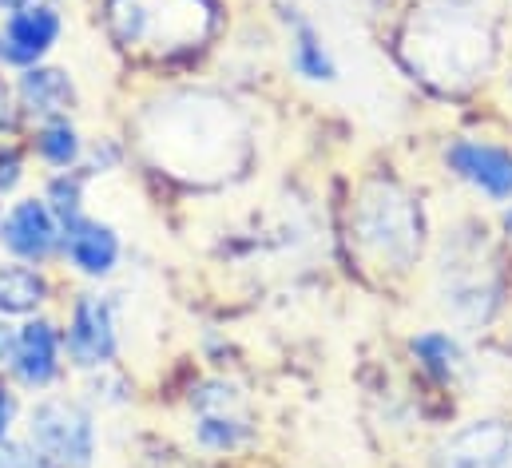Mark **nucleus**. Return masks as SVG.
<instances>
[{"label":"nucleus","mask_w":512,"mask_h":468,"mask_svg":"<svg viewBox=\"0 0 512 468\" xmlns=\"http://www.w3.org/2000/svg\"><path fill=\"white\" fill-rule=\"evenodd\" d=\"M243 119L231 104L215 96H179L159 104L147 116V147L151 155L183 179H223L243 159Z\"/></svg>","instance_id":"f257e3e1"},{"label":"nucleus","mask_w":512,"mask_h":468,"mask_svg":"<svg viewBox=\"0 0 512 468\" xmlns=\"http://www.w3.org/2000/svg\"><path fill=\"white\" fill-rule=\"evenodd\" d=\"M405 64L433 88L461 92L477 84L493 64V36L473 12H421L409 20L401 40Z\"/></svg>","instance_id":"f03ea898"},{"label":"nucleus","mask_w":512,"mask_h":468,"mask_svg":"<svg viewBox=\"0 0 512 468\" xmlns=\"http://www.w3.org/2000/svg\"><path fill=\"white\" fill-rule=\"evenodd\" d=\"M116 40L139 56H179L199 48L215 28L211 0H108Z\"/></svg>","instance_id":"7ed1b4c3"},{"label":"nucleus","mask_w":512,"mask_h":468,"mask_svg":"<svg viewBox=\"0 0 512 468\" xmlns=\"http://www.w3.org/2000/svg\"><path fill=\"white\" fill-rule=\"evenodd\" d=\"M354 231L374 258L405 270L421 250V211L397 183H370L358 199Z\"/></svg>","instance_id":"20e7f679"},{"label":"nucleus","mask_w":512,"mask_h":468,"mask_svg":"<svg viewBox=\"0 0 512 468\" xmlns=\"http://www.w3.org/2000/svg\"><path fill=\"white\" fill-rule=\"evenodd\" d=\"M441 302L457 322H489L497 310V270L485 242H457L441 262Z\"/></svg>","instance_id":"39448f33"},{"label":"nucleus","mask_w":512,"mask_h":468,"mask_svg":"<svg viewBox=\"0 0 512 468\" xmlns=\"http://www.w3.org/2000/svg\"><path fill=\"white\" fill-rule=\"evenodd\" d=\"M32 449L56 465L88 468L96 453L92 417L72 401H40L32 409Z\"/></svg>","instance_id":"423d86ee"},{"label":"nucleus","mask_w":512,"mask_h":468,"mask_svg":"<svg viewBox=\"0 0 512 468\" xmlns=\"http://www.w3.org/2000/svg\"><path fill=\"white\" fill-rule=\"evenodd\" d=\"M437 468H512V429L501 421H473L441 449Z\"/></svg>","instance_id":"0eeeda50"},{"label":"nucleus","mask_w":512,"mask_h":468,"mask_svg":"<svg viewBox=\"0 0 512 468\" xmlns=\"http://www.w3.org/2000/svg\"><path fill=\"white\" fill-rule=\"evenodd\" d=\"M68 350L76 365H104L116 353V322H112V302L108 298H80L72 310V330H68Z\"/></svg>","instance_id":"6e6552de"},{"label":"nucleus","mask_w":512,"mask_h":468,"mask_svg":"<svg viewBox=\"0 0 512 468\" xmlns=\"http://www.w3.org/2000/svg\"><path fill=\"white\" fill-rule=\"evenodd\" d=\"M56 36H60V20L52 8H20L0 28V60L28 68L56 44Z\"/></svg>","instance_id":"1a4fd4ad"},{"label":"nucleus","mask_w":512,"mask_h":468,"mask_svg":"<svg viewBox=\"0 0 512 468\" xmlns=\"http://www.w3.org/2000/svg\"><path fill=\"white\" fill-rule=\"evenodd\" d=\"M449 167L485 191L489 199H512V155L489 143H453L449 147Z\"/></svg>","instance_id":"9d476101"},{"label":"nucleus","mask_w":512,"mask_h":468,"mask_svg":"<svg viewBox=\"0 0 512 468\" xmlns=\"http://www.w3.org/2000/svg\"><path fill=\"white\" fill-rule=\"evenodd\" d=\"M195 409H199V437H203V445L231 449V445H239L247 437V417L239 413V393L231 385H207L195 397Z\"/></svg>","instance_id":"9b49d317"},{"label":"nucleus","mask_w":512,"mask_h":468,"mask_svg":"<svg viewBox=\"0 0 512 468\" xmlns=\"http://www.w3.org/2000/svg\"><path fill=\"white\" fill-rule=\"evenodd\" d=\"M0 238L12 254L20 258H44L52 246H56V223H52V211L36 199H24L8 211V219L0 223Z\"/></svg>","instance_id":"f8f14e48"},{"label":"nucleus","mask_w":512,"mask_h":468,"mask_svg":"<svg viewBox=\"0 0 512 468\" xmlns=\"http://www.w3.org/2000/svg\"><path fill=\"white\" fill-rule=\"evenodd\" d=\"M68 258L84 274H108L120 258V238L112 227H100V223H72L68 227Z\"/></svg>","instance_id":"ddd939ff"},{"label":"nucleus","mask_w":512,"mask_h":468,"mask_svg":"<svg viewBox=\"0 0 512 468\" xmlns=\"http://www.w3.org/2000/svg\"><path fill=\"white\" fill-rule=\"evenodd\" d=\"M16 373L24 385H48L56 377V330L48 322H32L20 330Z\"/></svg>","instance_id":"4468645a"},{"label":"nucleus","mask_w":512,"mask_h":468,"mask_svg":"<svg viewBox=\"0 0 512 468\" xmlns=\"http://www.w3.org/2000/svg\"><path fill=\"white\" fill-rule=\"evenodd\" d=\"M20 96L36 116H60L72 104V84L56 68H32L20 76Z\"/></svg>","instance_id":"2eb2a0df"},{"label":"nucleus","mask_w":512,"mask_h":468,"mask_svg":"<svg viewBox=\"0 0 512 468\" xmlns=\"http://www.w3.org/2000/svg\"><path fill=\"white\" fill-rule=\"evenodd\" d=\"M44 302V282L36 270L0 266V314H28Z\"/></svg>","instance_id":"dca6fc26"},{"label":"nucleus","mask_w":512,"mask_h":468,"mask_svg":"<svg viewBox=\"0 0 512 468\" xmlns=\"http://www.w3.org/2000/svg\"><path fill=\"white\" fill-rule=\"evenodd\" d=\"M413 353L437 377H453L457 365H461V350H457V342L449 334H421V338H413Z\"/></svg>","instance_id":"f3484780"},{"label":"nucleus","mask_w":512,"mask_h":468,"mask_svg":"<svg viewBox=\"0 0 512 468\" xmlns=\"http://www.w3.org/2000/svg\"><path fill=\"white\" fill-rule=\"evenodd\" d=\"M294 64H298V72H302V76H310V80H330V76H334V64H330L326 48L318 44V36H314L310 28H302V32H298Z\"/></svg>","instance_id":"a211bd4d"},{"label":"nucleus","mask_w":512,"mask_h":468,"mask_svg":"<svg viewBox=\"0 0 512 468\" xmlns=\"http://www.w3.org/2000/svg\"><path fill=\"white\" fill-rule=\"evenodd\" d=\"M40 155H44L48 163H56V167H68V163L80 155L76 131H72L68 123H48V127L40 131Z\"/></svg>","instance_id":"6ab92c4d"},{"label":"nucleus","mask_w":512,"mask_h":468,"mask_svg":"<svg viewBox=\"0 0 512 468\" xmlns=\"http://www.w3.org/2000/svg\"><path fill=\"white\" fill-rule=\"evenodd\" d=\"M0 468H48V457H40L28 445H4L0 449Z\"/></svg>","instance_id":"aec40b11"},{"label":"nucleus","mask_w":512,"mask_h":468,"mask_svg":"<svg viewBox=\"0 0 512 468\" xmlns=\"http://www.w3.org/2000/svg\"><path fill=\"white\" fill-rule=\"evenodd\" d=\"M20 179V163L12 155H0V191H8Z\"/></svg>","instance_id":"412c9836"},{"label":"nucleus","mask_w":512,"mask_h":468,"mask_svg":"<svg viewBox=\"0 0 512 468\" xmlns=\"http://www.w3.org/2000/svg\"><path fill=\"white\" fill-rule=\"evenodd\" d=\"M12 413H16V401H12V393L0 389V437H4L8 425H12Z\"/></svg>","instance_id":"4be33fe9"},{"label":"nucleus","mask_w":512,"mask_h":468,"mask_svg":"<svg viewBox=\"0 0 512 468\" xmlns=\"http://www.w3.org/2000/svg\"><path fill=\"white\" fill-rule=\"evenodd\" d=\"M16 342H20V334H12L8 326H0V361L16 357Z\"/></svg>","instance_id":"5701e85b"},{"label":"nucleus","mask_w":512,"mask_h":468,"mask_svg":"<svg viewBox=\"0 0 512 468\" xmlns=\"http://www.w3.org/2000/svg\"><path fill=\"white\" fill-rule=\"evenodd\" d=\"M437 8H445V12H473L481 0H433Z\"/></svg>","instance_id":"b1692460"},{"label":"nucleus","mask_w":512,"mask_h":468,"mask_svg":"<svg viewBox=\"0 0 512 468\" xmlns=\"http://www.w3.org/2000/svg\"><path fill=\"white\" fill-rule=\"evenodd\" d=\"M28 4H32V0H0V8H16V12L28 8Z\"/></svg>","instance_id":"393cba45"},{"label":"nucleus","mask_w":512,"mask_h":468,"mask_svg":"<svg viewBox=\"0 0 512 468\" xmlns=\"http://www.w3.org/2000/svg\"><path fill=\"white\" fill-rule=\"evenodd\" d=\"M505 223H509V231H512V211H509V219H505Z\"/></svg>","instance_id":"a878e982"}]
</instances>
